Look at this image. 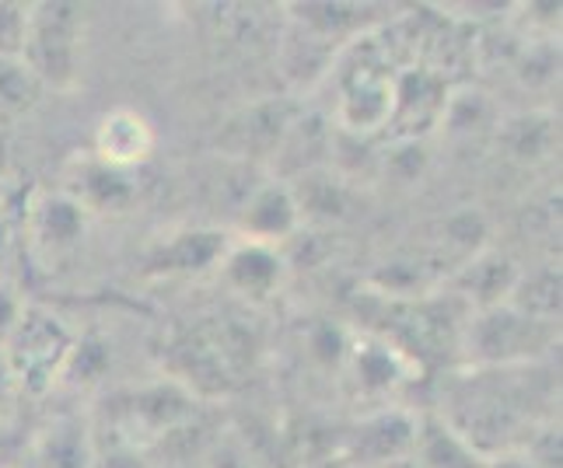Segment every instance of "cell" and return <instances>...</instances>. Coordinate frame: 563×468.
Here are the masks:
<instances>
[{"mask_svg": "<svg viewBox=\"0 0 563 468\" xmlns=\"http://www.w3.org/2000/svg\"><path fill=\"white\" fill-rule=\"evenodd\" d=\"M43 85H38V77L29 70V64L22 56H0V115H25L38 105L43 99Z\"/></svg>", "mask_w": 563, "mask_h": 468, "instance_id": "obj_11", "label": "cell"}, {"mask_svg": "<svg viewBox=\"0 0 563 468\" xmlns=\"http://www.w3.org/2000/svg\"><path fill=\"white\" fill-rule=\"evenodd\" d=\"M133 179L130 171L109 168L102 161H95L91 154L77 158L67 171V197L74 203H81L88 213L102 210H126L133 203Z\"/></svg>", "mask_w": 563, "mask_h": 468, "instance_id": "obj_5", "label": "cell"}, {"mask_svg": "<svg viewBox=\"0 0 563 468\" xmlns=\"http://www.w3.org/2000/svg\"><path fill=\"white\" fill-rule=\"evenodd\" d=\"M224 280L245 298H269L284 280V259L277 256V248L245 242L239 248L224 252Z\"/></svg>", "mask_w": 563, "mask_h": 468, "instance_id": "obj_6", "label": "cell"}, {"mask_svg": "<svg viewBox=\"0 0 563 468\" xmlns=\"http://www.w3.org/2000/svg\"><path fill=\"white\" fill-rule=\"evenodd\" d=\"M32 234H35V245L43 252H60L74 248L77 242L85 238V218L88 210L81 203H74L67 192H49L35 207H32Z\"/></svg>", "mask_w": 563, "mask_h": 468, "instance_id": "obj_8", "label": "cell"}, {"mask_svg": "<svg viewBox=\"0 0 563 468\" xmlns=\"http://www.w3.org/2000/svg\"><path fill=\"white\" fill-rule=\"evenodd\" d=\"M396 91H399V85H393L388 77L357 74V81L343 91V102H340L343 130L372 133V130L385 126L388 115L396 112Z\"/></svg>", "mask_w": 563, "mask_h": 468, "instance_id": "obj_7", "label": "cell"}, {"mask_svg": "<svg viewBox=\"0 0 563 468\" xmlns=\"http://www.w3.org/2000/svg\"><path fill=\"white\" fill-rule=\"evenodd\" d=\"M91 444L81 423H56L35 452V468H91Z\"/></svg>", "mask_w": 563, "mask_h": 468, "instance_id": "obj_10", "label": "cell"}, {"mask_svg": "<svg viewBox=\"0 0 563 468\" xmlns=\"http://www.w3.org/2000/svg\"><path fill=\"white\" fill-rule=\"evenodd\" d=\"M32 4H4L0 0V56H22Z\"/></svg>", "mask_w": 563, "mask_h": 468, "instance_id": "obj_12", "label": "cell"}, {"mask_svg": "<svg viewBox=\"0 0 563 468\" xmlns=\"http://www.w3.org/2000/svg\"><path fill=\"white\" fill-rule=\"evenodd\" d=\"M518 269L511 259L504 256H476L470 266L462 269V283H465V298L476 301L483 308H497L504 304L518 287Z\"/></svg>", "mask_w": 563, "mask_h": 468, "instance_id": "obj_9", "label": "cell"}, {"mask_svg": "<svg viewBox=\"0 0 563 468\" xmlns=\"http://www.w3.org/2000/svg\"><path fill=\"white\" fill-rule=\"evenodd\" d=\"M556 336L550 322H539L515 304L483 308L465 328V354L476 364L508 367L542 354Z\"/></svg>", "mask_w": 563, "mask_h": 468, "instance_id": "obj_2", "label": "cell"}, {"mask_svg": "<svg viewBox=\"0 0 563 468\" xmlns=\"http://www.w3.org/2000/svg\"><path fill=\"white\" fill-rule=\"evenodd\" d=\"M85 56V8L46 0L32 4L22 60L38 77V85L53 91H74L81 85Z\"/></svg>", "mask_w": 563, "mask_h": 468, "instance_id": "obj_1", "label": "cell"}, {"mask_svg": "<svg viewBox=\"0 0 563 468\" xmlns=\"http://www.w3.org/2000/svg\"><path fill=\"white\" fill-rule=\"evenodd\" d=\"M154 151V126L137 109H112L95 126L91 158L109 168L133 171L144 165Z\"/></svg>", "mask_w": 563, "mask_h": 468, "instance_id": "obj_3", "label": "cell"}, {"mask_svg": "<svg viewBox=\"0 0 563 468\" xmlns=\"http://www.w3.org/2000/svg\"><path fill=\"white\" fill-rule=\"evenodd\" d=\"M301 227V213L295 203V192L284 182H266L245 200L239 213V231L245 234V242L269 245L290 238Z\"/></svg>", "mask_w": 563, "mask_h": 468, "instance_id": "obj_4", "label": "cell"}]
</instances>
